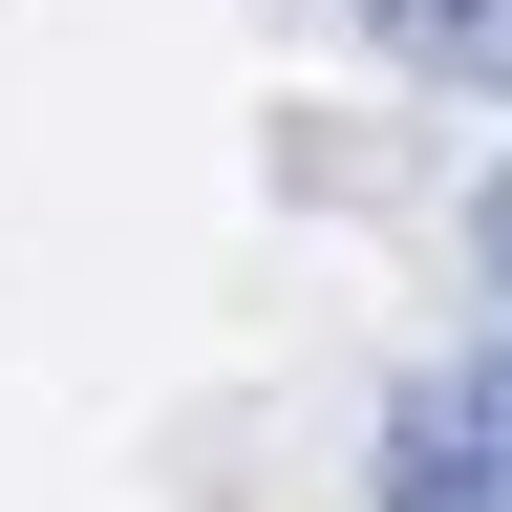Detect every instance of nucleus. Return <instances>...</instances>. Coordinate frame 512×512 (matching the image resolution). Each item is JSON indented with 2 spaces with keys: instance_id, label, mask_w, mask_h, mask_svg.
Returning <instances> with one entry per match:
<instances>
[{
  "instance_id": "f257e3e1",
  "label": "nucleus",
  "mask_w": 512,
  "mask_h": 512,
  "mask_svg": "<svg viewBox=\"0 0 512 512\" xmlns=\"http://www.w3.org/2000/svg\"><path fill=\"white\" fill-rule=\"evenodd\" d=\"M363 43L406 86H512V0H363Z\"/></svg>"
},
{
  "instance_id": "f03ea898",
  "label": "nucleus",
  "mask_w": 512,
  "mask_h": 512,
  "mask_svg": "<svg viewBox=\"0 0 512 512\" xmlns=\"http://www.w3.org/2000/svg\"><path fill=\"white\" fill-rule=\"evenodd\" d=\"M470 256H491V278H512V171H491V192H470Z\"/></svg>"
}]
</instances>
